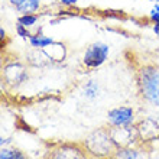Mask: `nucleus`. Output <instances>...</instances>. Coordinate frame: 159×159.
<instances>
[{
    "label": "nucleus",
    "mask_w": 159,
    "mask_h": 159,
    "mask_svg": "<svg viewBox=\"0 0 159 159\" xmlns=\"http://www.w3.org/2000/svg\"><path fill=\"white\" fill-rule=\"evenodd\" d=\"M139 87L149 103L159 106V68L143 67L139 71Z\"/></svg>",
    "instance_id": "1"
},
{
    "label": "nucleus",
    "mask_w": 159,
    "mask_h": 159,
    "mask_svg": "<svg viewBox=\"0 0 159 159\" xmlns=\"http://www.w3.org/2000/svg\"><path fill=\"white\" fill-rule=\"evenodd\" d=\"M110 48L104 42H94L85 49V54L83 57V62L88 68H98L106 62L109 57Z\"/></svg>",
    "instance_id": "2"
},
{
    "label": "nucleus",
    "mask_w": 159,
    "mask_h": 159,
    "mask_svg": "<svg viewBox=\"0 0 159 159\" xmlns=\"http://www.w3.org/2000/svg\"><path fill=\"white\" fill-rule=\"evenodd\" d=\"M113 143H114L113 139L109 138L106 133L97 132V133H94L91 138L88 139V149L98 156H104L111 152Z\"/></svg>",
    "instance_id": "3"
},
{
    "label": "nucleus",
    "mask_w": 159,
    "mask_h": 159,
    "mask_svg": "<svg viewBox=\"0 0 159 159\" xmlns=\"http://www.w3.org/2000/svg\"><path fill=\"white\" fill-rule=\"evenodd\" d=\"M109 120L114 126H127L133 120V110L130 107H119L109 113Z\"/></svg>",
    "instance_id": "4"
},
{
    "label": "nucleus",
    "mask_w": 159,
    "mask_h": 159,
    "mask_svg": "<svg viewBox=\"0 0 159 159\" xmlns=\"http://www.w3.org/2000/svg\"><path fill=\"white\" fill-rule=\"evenodd\" d=\"M9 3L22 15L36 13L41 7V0H9Z\"/></svg>",
    "instance_id": "5"
},
{
    "label": "nucleus",
    "mask_w": 159,
    "mask_h": 159,
    "mask_svg": "<svg viewBox=\"0 0 159 159\" xmlns=\"http://www.w3.org/2000/svg\"><path fill=\"white\" fill-rule=\"evenodd\" d=\"M13 75V78L9 81L10 84H19L22 83V81H25L26 77H28V74H26L25 68L22 67L20 64H9L7 67L4 68V77L7 78V77Z\"/></svg>",
    "instance_id": "6"
},
{
    "label": "nucleus",
    "mask_w": 159,
    "mask_h": 159,
    "mask_svg": "<svg viewBox=\"0 0 159 159\" xmlns=\"http://www.w3.org/2000/svg\"><path fill=\"white\" fill-rule=\"evenodd\" d=\"M51 51L48 48H43V54H45L46 58L54 59V61H62L65 58V46L59 42H54L52 45H49Z\"/></svg>",
    "instance_id": "7"
},
{
    "label": "nucleus",
    "mask_w": 159,
    "mask_h": 159,
    "mask_svg": "<svg viewBox=\"0 0 159 159\" xmlns=\"http://www.w3.org/2000/svg\"><path fill=\"white\" fill-rule=\"evenodd\" d=\"M54 39L49 38V36H45L43 34H41V32H38V34L32 35L29 38V43L34 48H36V49H43V48H46V46H49L54 43Z\"/></svg>",
    "instance_id": "8"
},
{
    "label": "nucleus",
    "mask_w": 159,
    "mask_h": 159,
    "mask_svg": "<svg viewBox=\"0 0 159 159\" xmlns=\"http://www.w3.org/2000/svg\"><path fill=\"white\" fill-rule=\"evenodd\" d=\"M51 159H84L83 153L78 152L77 149H61V151L55 152L54 155L51 156Z\"/></svg>",
    "instance_id": "9"
},
{
    "label": "nucleus",
    "mask_w": 159,
    "mask_h": 159,
    "mask_svg": "<svg viewBox=\"0 0 159 159\" xmlns=\"http://www.w3.org/2000/svg\"><path fill=\"white\" fill-rule=\"evenodd\" d=\"M38 22V16L35 13H28V15H20L17 17V23L26 26V28H32V26L36 25Z\"/></svg>",
    "instance_id": "10"
},
{
    "label": "nucleus",
    "mask_w": 159,
    "mask_h": 159,
    "mask_svg": "<svg viewBox=\"0 0 159 159\" xmlns=\"http://www.w3.org/2000/svg\"><path fill=\"white\" fill-rule=\"evenodd\" d=\"M98 91H100L98 84H97L94 80L88 81V83L84 85V94H85V97H88V98H94V97H97Z\"/></svg>",
    "instance_id": "11"
},
{
    "label": "nucleus",
    "mask_w": 159,
    "mask_h": 159,
    "mask_svg": "<svg viewBox=\"0 0 159 159\" xmlns=\"http://www.w3.org/2000/svg\"><path fill=\"white\" fill-rule=\"evenodd\" d=\"M0 159H25V156L20 152L13 151V149H2Z\"/></svg>",
    "instance_id": "12"
},
{
    "label": "nucleus",
    "mask_w": 159,
    "mask_h": 159,
    "mask_svg": "<svg viewBox=\"0 0 159 159\" xmlns=\"http://www.w3.org/2000/svg\"><path fill=\"white\" fill-rule=\"evenodd\" d=\"M16 34L19 35L20 38H23V39H29L30 36H32L29 28H26V26L20 25V23H17V25H16Z\"/></svg>",
    "instance_id": "13"
},
{
    "label": "nucleus",
    "mask_w": 159,
    "mask_h": 159,
    "mask_svg": "<svg viewBox=\"0 0 159 159\" xmlns=\"http://www.w3.org/2000/svg\"><path fill=\"white\" fill-rule=\"evenodd\" d=\"M149 19H151L153 23H155V22H159V3H155L153 7L149 10Z\"/></svg>",
    "instance_id": "14"
},
{
    "label": "nucleus",
    "mask_w": 159,
    "mask_h": 159,
    "mask_svg": "<svg viewBox=\"0 0 159 159\" xmlns=\"http://www.w3.org/2000/svg\"><path fill=\"white\" fill-rule=\"evenodd\" d=\"M61 4H64V6H74V4H77L80 2V0H58Z\"/></svg>",
    "instance_id": "15"
},
{
    "label": "nucleus",
    "mask_w": 159,
    "mask_h": 159,
    "mask_svg": "<svg viewBox=\"0 0 159 159\" xmlns=\"http://www.w3.org/2000/svg\"><path fill=\"white\" fill-rule=\"evenodd\" d=\"M153 32H155L156 36H159V22H155V23H153Z\"/></svg>",
    "instance_id": "16"
},
{
    "label": "nucleus",
    "mask_w": 159,
    "mask_h": 159,
    "mask_svg": "<svg viewBox=\"0 0 159 159\" xmlns=\"http://www.w3.org/2000/svg\"><path fill=\"white\" fill-rule=\"evenodd\" d=\"M0 39H2V41L6 39V30H4L3 28H0Z\"/></svg>",
    "instance_id": "17"
},
{
    "label": "nucleus",
    "mask_w": 159,
    "mask_h": 159,
    "mask_svg": "<svg viewBox=\"0 0 159 159\" xmlns=\"http://www.w3.org/2000/svg\"><path fill=\"white\" fill-rule=\"evenodd\" d=\"M148 2H153V3H159V0H148Z\"/></svg>",
    "instance_id": "18"
}]
</instances>
